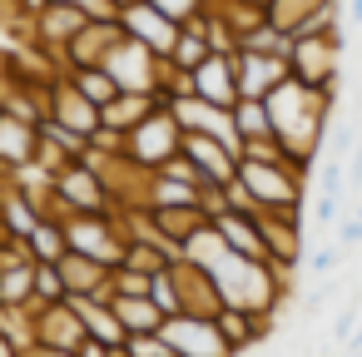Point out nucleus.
Here are the masks:
<instances>
[{
  "instance_id": "603ef678",
  "label": "nucleus",
  "mask_w": 362,
  "mask_h": 357,
  "mask_svg": "<svg viewBox=\"0 0 362 357\" xmlns=\"http://www.w3.org/2000/svg\"><path fill=\"white\" fill-rule=\"evenodd\" d=\"M357 357H362V352H357Z\"/></svg>"
},
{
  "instance_id": "aec40b11",
  "label": "nucleus",
  "mask_w": 362,
  "mask_h": 357,
  "mask_svg": "<svg viewBox=\"0 0 362 357\" xmlns=\"http://www.w3.org/2000/svg\"><path fill=\"white\" fill-rule=\"evenodd\" d=\"M194 95H204V100L233 110V105H238V70H233V55H218V50H214V55L194 70Z\"/></svg>"
},
{
  "instance_id": "f704fd0d",
  "label": "nucleus",
  "mask_w": 362,
  "mask_h": 357,
  "mask_svg": "<svg viewBox=\"0 0 362 357\" xmlns=\"http://www.w3.org/2000/svg\"><path fill=\"white\" fill-rule=\"evenodd\" d=\"M337 263H342V243H337V238H322V243L308 253V273H313L317 283H322V278H332V273H337Z\"/></svg>"
},
{
  "instance_id": "de8ad7c7",
  "label": "nucleus",
  "mask_w": 362,
  "mask_h": 357,
  "mask_svg": "<svg viewBox=\"0 0 362 357\" xmlns=\"http://www.w3.org/2000/svg\"><path fill=\"white\" fill-rule=\"evenodd\" d=\"M352 25H362V0H352Z\"/></svg>"
},
{
  "instance_id": "0eeeda50",
  "label": "nucleus",
  "mask_w": 362,
  "mask_h": 357,
  "mask_svg": "<svg viewBox=\"0 0 362 357\" xmlns=\"http://www.w3.org/2000/svg\"><path fill=\"white\" fill-rule=\"evenodd\" d=\"M100 65L115 75V85H119V90H134V95H159L164 60H159L149 45H139V40L119 35V40H115V50H110ZM159 100H164V95H159Z\"/></svg>"
},
{
  "instance_id": "a211bd4d",
  "label": "nucleus",
  "mask_w": 362,
  "mask_h": 357,
  "mask_svg": "<svg viewBox=\"0 0 362 357\" xmlns=\"http://www.w3.org/2000/svg\"><path fill=\"white\" fill-rule=\"evenodd\" d=\"M124 35V25L119 21H90L65 50H60V70H85V65H100L110 50H115V40Z\"/></svg>"
},
{
  "instance_id": "39448f33",
  "label": "nucleus",
  "mask_w": 362,
  "mask_h": 357,
  "mask_svg": "<svg viewBox=\"0 0 362 357\" xmlns=\"http://www.w3.org/2000/svg\"><path fill=\"white\" fill-rule=\"evenodd\" d=\"M179 149H184V129H179V119H174V110H169V105H159L149 119H139V124L124 134V159H129V164H139L144 174L164 169Z\"/></svg>"
},
{
  "instance_id": "6e6552de",
  "label": "nucleus",
  "mask_w": 362,
  "mask_h": 357,
  "mask_svg": "<svg viewBox=\"0 0 362 357\" xmlns=\"http://www.w3.org/2000/svg\"><path fill=\"white\" fill-rule=\"evenodd\" d=\"M164 337L174 347V357H238L218 327V317H199V312H174L164 317Z\"/></svg>"
},
{
  "instance_id": "c9c22d12",
  "label": "nucleus",
  "mask_w": 362,
  "mask_h": 357,
  "mask_svg": "<svg viewBox=\"0 0 362 357\" xmlns=\"http://www.w3.org/2000/svg\"><path fill=\"white\" fill-rule=\"evenodd\" d=\"M149 298H154V303L164 308V317H174V312H184V303H179V283H174V273H169V268L149 278Z\"/></svg>"
},
{
  "instance_id": "cd10ccee",
  "label": "nucleus",
  "mask_w": 362,
  "mask_h": 357,
  "mask_svg": "<svg viewBox=\"0 0 362 357\" xmlns=\"http://www.w3.org/2000/svg\"><path fill=\"white\" fill-rule=\"evenodd\" d=\"M327 6H337V0H268V21L278 25V30H288V35H298L317 11H327Z\"/></svg>"
},
{
  "instance_id": "9d476101",
  "label": "nucleus",
  "mask_w": 362,
  "mask_h": 357,
  "mask_svg": "<svg viewBox=\"0 0 362 357\" xmlns=\"http://www.w3.org/2000/svg\"><path fill=\"white\" fill-rule=\"evenodd\" d=\"M119 25H124L129 40L149 45L159 60H169V50H174V40H179V21H169L154 0H134V6H124V11H119Z\"/></svg>"
},
{
  "instance_id": "473e14b6",
  "label": "nucleus",
  "mask_w": 362,
  "mask_h": 357,
  "mask_svg": "<svg viewBox=\"0 0 362 357\" xmlns=\"http://www.w3.org/2000/svg\"><path fill=\"white\" fill-rule=\"evenodd\" d=\"M119 352H124V357H174V347H169L164 327H159V332H129Z\"/></svg>"
},
{
  "instance_id": "bb28decb",
  "label": "nucleus",
  "mask_w": 362,
  "mask_h": 357,
  "mask_svg": "<svg viewBox=\"0 0 362 357\" xmlns=\"http://www.w3.org/2000/svg\"><path fill=\"white\" fill-rule=\"evenodd\" d=\"M25 253L40 258V263H60L70 253V238H65V223L60 218H40L30 233H25Z\"/></svg>"
},
{
  "instance_id": "8fccbe9b",
  "label": "nucleus",
  "mask_w": 362,
  "mask_h": 357,
  "mask_svg": "<svg viewBox=\"0 0 362 357\" xmlns=\"http://www.w3.org/2000/svg\"><path fill=\"white\" fill-rule=\"evenodd\" d=\"M352 213H357V218H362V204H357V209H352Z\"/></svg>"
},
{
  "instance_id": "f3484780",
  "label": "nucleus",
  "mask_w": 362,
  "mask_h": 357,
  "mask_svg": "<svg viewBox=\"0 0 362 357\" xmlns=\"http://www.w3.org/2000/svg\"><path fill=\"white\" fill-rule=\"evenodd\" d=\"M85 25H90V16H85V11L65 6V0H50L45 11H35V45H40V50H50V55L60 60V50H65Z\"/></svg>"
},
{
  "instance_id": "423d86ee",
  "label": "nucleus",
  "mask_w": 362,
  "mask_h": 357,
  "mask_svg": "<svg viewBox=\"0 0 362 357\" xmlns=\"http://www.w3.org/2000/svg\"><path fill=\"white\" fill-rule=\"evenodd\" d=\"M50 184H55L60 213H110L115 209V194H110L105 174L90 159H70L65 169L50 174Z\"/></svg>"
},
{
  "instance_id": "5701e85b",
  "label": "nucleus",
  "mask_w": 362,
  "mask_h": 357,
  "mask_svg": "<svg viewBox=\"0 0 362 357\" xmlns=\"http://www.w3.org/2000/svg\"><path fill=\"white\" fill-rule=\"evenodd\" d=\"M70 308L80 312V322H85V332L90 337H100V342H110V347H124V322H119V312L110 308V298H80V293H70Z\"/></svg>"
},
{
  "instance_id": "f257e3e1",
  "label": "nucleus",
  "mask_w": 362,
  "mask_h": 357,
  "mask_svg": "<svg viewBox=\"0 0 362 357\" xmlns=\"http://www.w3.org/2000/svg\"><path fill=\"white\" fill-rule=\"evenodd\" d=\"M332 105H337V90H313L298 75H288L268 95V119H273L278 144L298 164H308V169H317V159H322V139H327V124H332Z\"/></svg>"
},
{
  "instance_id": "4c0bfd02",
  "label": "nucleus",
  "mask_w": 362,
  "mask_h": 357,
  "mask_svg": "<svg viewBox=\"0 0 362 357\" xmlns=\"http://www.w3.org/2000/svg\"><path fill=\"white\" fill-rule=\"evenodd\" d=\"M313 218H317V228H322V233H332V228H337V218H342V199H337V194H317Z\"/></svg>"
},
{
  "instance_id": "a19ab883",
  "label": "nucleus",
  "mask_w": 362,
  "mask_h": 357,
  "mask_svg": "<svg viewBox=\"0 0 362 357\" xmlns=\"http://www.w3.org/2000/svg\"><path fill=\"white\" fill-rule=\"evenodd\" d=\"M65 6L85 11L90 21H119V6H115V0H65Z\"/></svg>"
},
{
  "instance_id": "7c9ffc66",
  "label": "nucleus",
  "mask_w": 362,
  "mask_h": 357,
  "mask_svg": "<svg viewBox=\"0 0 362 357\" xmlns=\"http://www.w3.org/2000/svg\"><path fill=\"white\" fill-rule=\"evenodd\" d=\"M238 50H263V55H288L293 50V35L288 30H278L273 21H263V25H253L243 40H238Z\"/></svg>"
},
{
  "instance_id": "4be33fe9",
  "label": "nucleus",
  "mask_w": 362,
  "mask_h": 357,
  "mask_svg": "<svg viewBox=\"0 0 362 357\" xmlns=\"http://www.w3.org/2000/svg\"><path fill=\"white\" fill-rule=\"evenodd\" d=\"M30 298H35V258L25 248L21 253H6V258H0V303L16 308V312H25Z\"/></svg>"
},
{
  "instance_id": "f8f14e48",
  "label": "nucleus",
  "mask_w": 362,
  "mask_h": 357,
  "mask_svg": "<svg viewBox=\"0 0 362 357\" xmlns=\"http://www.w3.org/2000/svg\"><path fill=\"white\" fill-rule=\"evenodd\" d=\"M233 70H238V100H268L293 70H288V55H263V50H238L233 55Z\"/></svg>"
},
{
  "instance_id": "6ab92c4d",
  "label": "nucleus",
  "mask_w": 362,
  "mask_h": 357,
  "mask_svg": "<svg viewBox=\"0 0 362 357\" xmlns=\"http://www.w3.org/2000/svg\"><path fill=\"white\" fill-rule=\"evenodd\" d=\"M258 228H263V243H268L273 263H283V268L303 263V209H293V213H258Z\"/></svg>"
},
{
  "instance_id": "72a5a7b5",
  "label": "nucleus",
  "mask_w": 362,
  "mask_h": 357,
  "mask_svg": "<svg viewBox=\"0 0 362 357\" xmlns=\"http://www.w3.org/2000/svg\"><path fill=\"white\" fill-rule=\"evenodd\" d=\"M352 149H357V124H352V119H332V124H327V139H322V154L347 159Z\"/></svg>"
},
{
  "instance_id": "2eb2a0df",
  "label": "nucleus",
  "mask_w": 362,
  "mask_h": 357,
  "mask_svg": "<svg viewBox=\"0 0 362 357\" xmlns=\"http://www.w3.org/2000/svg\"><path fill=\"white\" fill-rule=\"evenodd\" d=\"M184 154L204 174V184H233L238 174V149L218 134H184Z\"/></svg>"
},
{
  "instance_id": "c03bdc74",
  "label": "nucleus",
  "mask_w": 362,
  "mask_h": 357,
  "mask_svg": "<svg viewBox=\"0 0 362 357\" xmlns=\"http://www.w3.org/2000/svg\"><path fill=\"white\" fill-rule=\"evenodd\" d=\"M25 352V337L21 332H0V357H21Z\"/></svg>"
},
{
  "instance_id": "20e7f679",
  "label": "nucleus",
  "mask_w": 362,
  "mask_h": 357,
  "mask_svg": "<svg viewBox=\"0 0 362 357\" xmlns=\"http://www.w3.org/2000/svg\"><path fill=\"white\" fill-rule=\"evenodd\" d=\"M288 70H293L303 85H313V90H337V75H342V30H308V35H293Z\"/></svg>"
},
{
  "instance_id": "412c9836",
  "label": "nucleus",
  "mask_w": 362,
  "mask_h": 357,
  "mask_svg": "<svg viewBox=\"0 0 362 357\" xmlns=\"http://www.w3.org/2000/svg\"><path fill=\"white\" fill-rule=\"evenodd\" d=\"M149 223L159 228L164 243H174V248L184 253V243H189L204 223H214V218H209L204 204H169V209H149Z\"/></svg>"
},
{
  "instance_id": "dca6fc26",
  "label": "nucleus",
  "mask_w": 362,
  "mask_h": 357,
  "mask_svg": "<svg viewBox=\"0 0 362 357\" xmlns=\"http://www.w3.org/2000/svg\"><path fill=\"white\" fill-rule=\"evenodd\" d=\"M60 278H65V298L80 293V298H115V268L90 258V253H65L60 258Z\"/></svg>"
},
{
  "instance_id": "1a4fd4ad",
  "label": "nucleus",
  "mask_w": 362,
  "mask_h": 357,
  "mask_svg": "<svg viewBox=\"0 0 362 357\" xmlns=\"http://www.w3.org/2000/svg\"><path fill=\"white\" fill-rule=\"evenodd\" d=\"M50 119L60 124V129H70V134H80V139H95L100 129H105V119H100V105L70 80V75H60L55 85H50Z\"/></svg>"
},
{
  "instance_id": "79ce46f5",
  "label": "nucleus",
  "mask_w": 362,
  "mask_h": 357,
  "mask_svg": "<svg viewBox=\"0 0 362 357\" xmlns=\"http://www.w3.org/2000/svg\"><path fill=\"white\" fill-rule=\"evenodd\" d=\"M352 327H357V308H342V312H337V322H332V337H337V342H347V337H352Z\"/></svg>"
},
{
  "instance_id": "7ed1b4c3",
  "label": "nucleus",
  "mask_w": 362,
  "mask_h": 357,
  "mask_svg": "<svg viewBox=\"0 0 362 357\" xmlns=\"http://www.w3.org/2000/svg\"><path fill=\"white\" fill-rule=\"evenodd\" d=\"M60 223H65V238H70L75 253H90V258H100L110 268L129 248V223H124L119 209H110V213H65Z\"/></svg>"
},
{
  "instance_id": "a18cd8bd",
  "label": "nucleus",
  "mask_w": 362,
  "mask_h": 357,
  "mask_svg": "<svg viewBox=\"0 0 362 357\" xmlns=\"http://www.w3.org/2000/svg\"><path fill=\"white\" fill-rule=\"evenodd\" d=\"M362 352V327H352V337H347V357H357Z\"/></svg>"
},
{
  "instance_id": "864d4df0",
  "label": "nucleus",
  "mask_w": 362,
  "mask_h": 357,
  "mask_svg": "<svg viewBox=\"0 0 362 357\" xmlns=\"http://www.w3.org/2000/svg\"><path fill=\"white\" fill-rule=\"evenodd\" d=\"M119 357H124V352H119Z\"/></svg>"
},
{
  "instance_id": "b1692460",
  "label": "nucleus",
  "mask_w": 362,
  "mask_h": 357,
  "mask_svg": "<svg viewBox=\"0 0 362 357\" xmlns=\"http://www.w3.org/2000/svg\"><path fill=\"white\" fill-rule=\"evenodd\" d=\"M159 105H164L159 95H134V90H119V95L100 110V119H105V129H110V134H119V139H124V134H129L139 119H149Z\"/></svg>"
},
{
  "instance_id": "393cba45",
  "label": "nucleus",
  "mask_w": 362,
  "mask_h": 357,
  "mask_svg": "<svg viewBox=\"0 0 362 357\" xmlns=\"http://www.w3.org/2000/svg\"><path fill=\"white\" fill-rule=\"evenodd\" d=\"M110 308L119 312L124 332H159V327H164V308H159L149 293H115Z\"/></svg>"
},
{
  "instance_id": "37998d69",
  "label": "nucleus",
  "mask_w": 362,
  "mask_h": 357,
  "mask_svg": "<svg viewBox=\"0 0 362 357\" xmlns=\"http://www.w3.org/2000/svg\"><path fill=\"white\" fill-rule=\"evenodd\" d=\"M21 357H75V352H65V347H50V342H25V352Z\"/></svg>"
},
{
  "instance_id": "f03ea898",
  "label": "nucleus",
  "mask_w": 362,
  "mask_h": 357,
  "mask_svg": "<svg viewBox=\"0 0 362 357\" xmlns=\"http://www.w3.org/2000/svg\"><path fill=\"white\" fill-rule=\"evenodd\" d=\"M258 213H293L308 204V169L303 164H268V159H238L233 174Z\"/></svg>"
},
{
  "instance_id": "09e8293b",
  "label": "nucleus",
  "mask_w": 362,
  "mask_h": 357,
  "mask_svg": "<svg viewBox=\"0 0 362 357\" xmlns=\"http://www.w3.org/2000/svg\"><path fill=\"white\" fill-rule=\"evenodd\" d=\"M115 6H119V11H124V6H134V0H115Z\"/></svg>"
},
{
  "instance_id": "3c124183",
  "label": "nucleus",
  "mask_w": 362,
  "mask_h": 357,
  "mask_svg": "<svg viewBox=\"0 0 362 357\" xmlns=\"http://www.w3.org/2000/svg\"><path fill=\"white\" fill-rule=\"evenodd\" d=\"M0 110H6V105H0Z\"/></svg>"
},
{
  "instance_id": "2f4dec72",
  "label": "nucleus",
  "mask_w": 362,
  "mask_h": 357,
  "mask_svg": "<svg viewBox=\"0 0 362 357\" xmlns=\"http://www.w3.org/2000/svg\"><path fill=\"white\" fill-rule=\"evenodd\" d=\"M45 308V303H65V278H60V263H40L35 258V298H30V308Z\"/></svg>"
},
{
  "instance_id": "49530a36",
  "label": "nucleus",
  "mask_w": 362,
  "mask_h": 357,
  "mask_svg": "<svg viewBox=\"0 0 362 357\" xmlns=\"http://www.w3.org/2000/svg\"><path fill=\"white\" fill-rule=\"evenodd\" d=\"M45 6H50V0H25V11H30V16H35V11H45Z\"/></svg>"
},
{
  "instance_id": "9b49d317",
  "label": "nucleus",
  "mask_w": 362,
  "mask_h": 357,
  "mask_svg": "<svg viewBox=\"0 0 362 357\" xmlns=\"http://www.w3.org/2000/svg\"><path fill=\"white\" fill-rule=\"evenodd\" d=\"M164 105L174 110V119H179L184 134H218V139H228V144L238 149L233 110H223V105H214V100H204V95H174V100H164Z\"/></svg>"
},
{
  "instance_id": "4468645a",
  "label": "nucleus",
  "mask_w": 362,
  "mask_h": 357,
  "mask_svg": "<svg viewBox=\"0 0 362 357\" xmlns=\"http://www.w3.org/2000/svg\"><path fill=\"white\" fill-rule=\"evenodd\" d=\"M169 273H174V283H179V303H184V312L218 317L223 293H218V283H214V273H209V268H199V263H189V258H174V263H169Z\"/></svg>"
},
{
  "instance_id": "e433bc0d",
  "label": "nucleus",
  "mask_w": 362,
  "mask_h": 357,
  "mask_svg": "<svg viewBox=\"0 0 362 357\" xmlns=\"http://www.w3.org/2000/svg\"><path fill=\"white\" fill-rule=\"evenodd\" d=\"M154 6L169 16V21H179V25H189V21H199L204 11H209V0H154Z\"/></svg>"
},
{
  "instance_id": "c85d7f7f",
  "label": "nucleus",
  "mask_w": 362,
  "mask_h": 357,
  "mask_svg": "<svg viewBox=\"0 0 362 357\" xmlns=\"http://www.w3.org/2000/svg\"><path fill=\"white\" fill-rule=\"evenodd\" d=\"M233 129H238V144L243 139H263V134H273V119H268V100H238L233 105Z\"/></svg>"
},
{
  "instance_id": "a878e982",
  "label": "nucleus",
  "mask_w": 362,
  "mask_h": 357,
  "mask_svg": "<svg viewBox=\"0 0 362 357\" xmlns=\"http://www.w3.org/2000/svg\"><path fill=\"white\" fill-rule=\"evenodd\" d=\"M214 55V45H209V35H204V25L199 21H189V25H179V40H174V50H169V65L174 70H199L204 60Z\"/></svg>"
},
{
  "instance_id": "58836bf2",
  "label": "nucleus",
  "mask_w": 362,
  "mask_h": 357,
  "mask_svg": "<svg viewBox=\"0 0 362 357\" xmlns=\"http://www.w3.org/2000/svg\"><path fill=\"white\" fill-rule=\"evenodd\" d=\"M115 293H149V273H134V268L115 263Z\"/></svg>"
},
{
  "instance_id": "ddd939ff",
  "label": "nucleus",
  "mask_w": 362,
  "mask_h": 357,
  "mask_svg": "<svg viewBox=\"0 0 362 357\" xmlns=\"http://www.w3.org/2000/svg\"><path fill=\"white\" fill-rule=\"evenodd\" d=\"M35 149H40V124L0 110V179L11 174H25L35 164Z\"/></svg>"
},
{
  "instance_id": "ea45409f",
  "label": "nucleus",
  "mask_w": 362,
  "mask_h": 357,
  "mask_svg": "<svg viewBox=\"0 0 362 357\" xmlns=\"http://www.w3.org/2000/svg\"><path fill=\"white\" fill-rule=\"evenodd\" d=\"M332 238L342 243V253H352V248L362 243V218H357V213H347V218H337V228H332Z\"/></svg>"
},
{
  "instance_id": "c756f323",
  "label": "nucleus",
  "mask_w": 362,
  "mask_h": 357,
  "mask_svg": "<svg viewBox=\"0 0 362 357\" xmlns=\"http://www.w3.org/2000/svg\"><path fill=\"white\" fill-rule=\"evenodd\" d=\"M65 75H70V80H75V85H80V90L95 100V105H100V110H105V105L119 95V85H115V75H110L105 65H85V70H65Z\"/></svg>"
}]
</instances>
